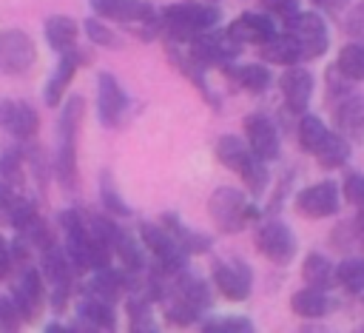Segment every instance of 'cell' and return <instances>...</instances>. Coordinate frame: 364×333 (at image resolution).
Instances as JSON below:
<instances>
[{
	"label": "cell",
	"mask_w": 364,
	"mask_h": 333,
	"mask_svg": "<svg viewBox=\"0 0 364 333\" xmlns=\"http://www.w3.org/2000/svg\"><path fill=\"white\" fill-rule=\"evenodd\" d=\"M85 111V100L68 97L63 105L60 122H57V154H54V176L65 191L77 188V134H80V120Z\"/></svg>",
	"instance_id": "cell-1"
},
{
	"label": "cell",
	"mask_w": 364,
	"mask_h": 333,
	"mask_svg": "<svg viewBox=\"0 0 364 333\" xmlns=\"http://www.w3.org/2000/svg\"><path fill=\"white\" fill-rule=\"evenodd\" d=\"M222 11L216 6L208 3H193V0H182L173 3L168 9H162L159 14V26L162 31L173 40V43H188L191 37H196L199 31H208L219 23Z\"/></svg>",
	"instance_id": "cell-2"
},
{
	"label": "cell",
	"mask_w": 364,
	"mask_h": 333,
	"mask_svg": "<svg viewBox=\"0 0 364 333\" xmlns=\"http://www.w3.org/2000/svg\"><path fill=\"white\" fill-rule=\"evenodd\" d=\"M208 213L222 233H239L250 219L259 216V208L247 205L245 191L230 188V185H219L208 199Z\"/></svg>",
	"instance_id": "cell-3"
},
{
	"label": "cell",
	"mask_w": 364,
	"mask_h": 333,
	"mask_svg": "<svg viewBox=\"0 0 364 333\" xmlns=\"http://www.w3.org/2000/svg\"><path fill=\"white\" fill-rule=\"evenodd\" d=\"M284 31H290L296 37L301 60H318L330 46V31L318 11H296L284 23Z\"/></svg>",
	"instance_id": "cell-4"
},
{
	"label": "cell",
	"mask_w": 364,
	"mask_h": 333,
	"mask_svg": "<svg viewBox=\"0 0 364 333\" xmlns=\"http://www.w3.org/2000/svg\"><path fill=\"white\" fill-rule=\"evenodd\" d=\"M242 51V46L228 34V31H199L196 37L188 40V54L199 63V65H216L225 68L228 63L236 60V54Z\"/></svg>",
	"instance_id": "cell-5"
},
{
	"label": "cell",
	"mask_w": 364,
	"mask_h": 333,
	"mask_svg": "<svg viewBox=\"0 0 364 333\" xmlns=\"http://www.w3.org/2000/svg\"><path fill=\"white\" fill-rule=\"evenodd\" d=\"M139 242L151 250V256H154V265H159L165 273H176V270H182L185 268V250H182V245L168 233V228L165 225H154V222H142L139 225Z\"/></svg>",
	"instance_id": "cell-6"
},
{
	"label": "cell",
	"mask_w": 364,
	"mask_h": 333,
	"mask_svg": "<svg viewBox=\"0 0 364 333\" xmlns=\"http://www.w3.org/2000/svg\"><path fill=\"white\" fill-rule=\"evenodd\" d=\"M37 63V46L23 28L0 31V74L17 77L26 74Z\"/></svg>",
	"instance_id": "cell-7"
},
{
	"label": "cell",
	"mask_w": 364,
	"mask_h": 333,
	"mask_svg": "<svg viewBox=\"0 0 364 333\" xmlns=\"http://www.w3.org/2000/svg\"><path fill=\"white\" fill-rule=\"evenodd\" d=\"M253 242H256V250H259L264 259H270L273 265H290L293 256H296V250H299V242H296L290 225H284V222H279V219L264 222V225L256 231V239H253Z\"/></svg>",
	"instance_id": "cell-8"
},
{
	"label": "cell",
	"mask_w": 364,
	"mask_h": 333,
	"mask_svg": "<svg viewBox=\"0 0 364 333\" xmlns=\"http://www.w3.org/2000/svg\"><path fill=\"white\" fill-rule=\"evenodd\" d=\"M210 273H213L216 290H219L225 299H230V302H242V299H247L250 290H253V270H250V265H247L245 259H236V256H230V259H216Z\"/></svg>",
	"instance_id": "cell-9"
},
{
	"label": "cell",
	"mask_w": 364,
	"mask_h": 333,
	"mask_svg": "<svg viewBox=\"0 0 364 333\" xmlns=\"http://www.w3.org/2000/svg\"><path fill=\"white\" fill-rule=\"evenodd\" d=\"M296 211L307 219H324V216H333L338 213V205H341V188L333 182V179H324V182H316V185H307L296 194Z\"/></svg>",
	"instance_id": "cell-10"
},
{
	"label": "cell",
	"mask_w": 364,
	"mask_h": 333,
	"mask_svg": "<svg viewBox=\"0 0 364 333\" xmlns=\"http://www.w3.org/2000/svg\"><path fill=\"white\" fill-rule=\"evenodd\" d=\"M11 305L17 307L23 322H34L43 313V302H46V285H43V273L34 268H26L23 276L14 282L11 287Z\"/></svg>",
	"instance_id": "cell-11"
},
{
	"label": "cell",
	"mask_w": 364,
	"mask_h": 333,
	"mask_svg": "<svg viewBox=\"0 0 364 333\" xmlns=\"http://www.w3.org/2000/svg\"><path fill=\"white\" fill-rule=\"evenodd\" d=\"M128 108V97L111 71L97 74V117L105 128H117Z\"/></svg>",
	"instance_id": "cell-12"
},
{
	"label": "cell",
	"mask_w": 364,
	"mask_h": 333,
	"mask_svg": "<svg viewBox=\"0 0 364 333\" xmlns=\"http://www.w3.org/2000/svg\"><path fill=\"white\" fill-rule=\"evenodd\" d=\"M0 128L9 131L17 139H31L40 128V117L37 111L26 102V100H0Z\"/></svg>",
	"instance_id": "cell-13"
},
{
	"label": "cell",
	"mask_w": 364,
	"mask_h": 333,
	"mask_svg": "<svg viewBox=\"0 0 364 333\" xmlns=\"http://www.w3.org/2000/svg\"><path fill=\"white\" fill-rule=\"evenodd\" d=\"M245 137H247V148L262 157L264 162L276 159L279 151H282V139H279V131L276 125L264 117V114H250L245 117Z\"/></svg>",
	"instance_id": "cell-14"
},
{
	"label": "cell",
	"mask_w": 364,
	"mask_h": 333,
	"mask_svg": "<svg viewBox=\"0 0 364 333\" xmlns=\"http://www.w3.org/2000/svg\"><path fill=\"white\" fill-rule=\"evenodd\" d=\"M97 17L117 20V23H151L159 20L151 3L145 0H88Z\"/></svg>",
	"instance_id": "cell-15"
},
{
	"label": "cell",
	"mask_w": 364,
	"mask_h": 333,
	"mask_svg": "<svg viewBox=\"0 0 364 333\" xmlns=\"http://www.w3.org/2000/svg\"><path fill=\"white\" fill-rule=\"evenodd\" d=\"M225 31H228L239 46H245V43L262 46V43L270 40L279 28H276V23H273V14H267V11H245V14H239Z\"/></svg>",
	"instance_id": "cell-16"
},
{
	"label": "cell",
	"mask_w": 364,
	"mask_h": 333,
	"mask_svg": "<svg viewBox=\"0 0 364 333\" xmlns=\"http://www.w3.org/2000/svg\"><path fill=\"white\" fill-rule=\"evenodd\" d=\"M88 57H85V51H80L77 46L74 48H68V51H60V57H57V65H54V71H51V77H48V83H46V88H43V100H46V105H57L60 102V97H63V91L68 88V83H71V77H74V71L85 63Z\"/></svg>",
	"instance_id": "cell-17"
},
{
	"label": "cell",
	"mask_w": 364,
	"mask_h": 333,
	"mask_svg": "<svg viewBox=\"0 0 364 333\" xmlns=\"http://www.w3.org/2000/svg\"><path fill=\"white\" fill-rule=\"evenodd\" d=\"M313 74L301 65H287L284 74H282V94H284V105L293 111V114H304L307 105H310V97H313Z\"/></svg>",
	"instance_id": "cell-18"
},
{
	"label": "cell",
	"mask_w": 364,
	"mask_h": 333,
	"mask_svg": "<svg viewBox=\"0 0 364 333\" xmlns=\"http://www.w3.org/2000/svg\"><path fill=\"white\" fill-rule=\"evenodd\" d=\"M336 122L341 137L361 145L364 142V94H344L336 100Z\"/></svg>",
	"instance_id": "cell-19"
},
{
	"label": "cell",
	"mask_w": 364,
	"mask_h": 333,
	"mask_svg": "<svg viewBox=\"0 0 364 333\" xmlns=\"http://www.w3.org/2000/svg\"><path fill=\"white\" fill-rule=\"evenodd\" d=\"M77 316L85 324V330H114V324H117L114 302H105V299L91 296V293H80Z\"/></svg>",
	"instance_id": "cell-20"
},
{
	"label": "cell",
	"mask_w": 364,
	"mask_h": 333,
	"mask_svg": "<svg viewBox=\"0 0 364 333\" xmlns=\"http://www.w3.org/2000/svg\"><path fill=\"white\" fill-rule=\"evenodd\" d=\"M168 290L176 293V296H182L185 302L196 305L199 310H205V307L210 305V285H208L202 276H196V273H191V270H185V268L176 270V273H171Z\"/></svg>",
	"instance_id": "cell-21"
},
{
	"label": "cell",
	"mask_w": 364,
	"mask_h": 333,
	"mask_svg": "<svg viewBox=\"0 0 364 333\" xmlns=\"http://www.w3.org/2000/svg\"><path fill=\"white\" fill-rule=\"evenodd\" d=\"M259 54H262V60H267L273 65H284V68L287 65H296L301 60L299 43H296V37L290 31H276L270 40H264L259 46Z\"/></svg>",
	"instance_id": "cell-22"
},
{
	"label": "cell",
	"mask_w": 364,
	"mask_h": 333,
	"mask_svg": "<svg viewBox=\"0 0 364 333\" xmlns=\"http://www.w3.org/2000/svg\"><path fill=\"white\" fill-rule=\"evenodd\" d=\"M125 287H128V273L111 270V265H108V268H100V270L80 287V293H91V296H100V299H105V302H117Z\"/></svg>",
	"instance_id": "cell-23"
},
{
	"label": "cell",
	"mask_w": 364,
	"mask_h": 333,
	"mask_svg": "<svg viewBox=\"0 0 364 333\" xmlns=\"http://www.w3.org/2000/svg\"><path fill=\"white\" fill-rule=\"evenodd\" d=\"M290 307H293V313L301 316V319H321V316H327V313L333 310V302L327 299L324 290L307 285V287H301V290H296V293L290 296Z\"/></svg>",
	"instance_id": "cell-24"
},
{
	"label": "cell",
	"mask_w": 364,
	"mask_h": 333,
	"mask_svg": "<svg viewBox=\"0 0 364 333\" xmlns=\"http://www.w3.org/2000/svg\"><path fill=\"white\" fill-rule=\"evenodd\" d=\"M43 31H46V43L60 54V51H68V48L77 46L80 26L65 14H51V17H46Z\"/></svg>",
	"instance_id": "cell-25"
},
{
	"label": "cell",
	"mask_w": 364,
	"mask_h": 333,
	"mask_svg": "<svg viewBox=\"0 0 364 333\" xmlns=\"http://www.w3.org/2000/svg\"><path fill=\"white\" fill-rule=\"evenodd\" d=\"M239 88H245V91H250V94H262V91H267V85H270V71L262 65V63H245V65H225L222 68Z\"/></svg>",
	"instance_id": "cell-26"
},
{
	"label": "cell",
	"mask_w": 364,
	"mask_h": 333,
	"mask_svg": "<svg viewBox=\"0 0 364 333\" xmlns=\"http://www.w3.org/2000/svg\"><path fill=\"white\" fill-rule=\"evenodd\" d=\"M162 225L168 228V233L182 245V250L185 253H208L210 250V236H205V233H196V231H191V228H185V222L176 216V213H162Z\"/></svg>",
	"instance_id": "cell-27"
},
{
	"label": "cell",
	"mask_w": 364,
	"mask_h": 333,
	"mask_svg": "<svg viewBox=\"0 0 364 333\" xmlns=\"http://www.w3.org/2000/svg\"><path fill=\"white\" fill-rule=\"evenodd\" d=\"M301 276L310 287L327 290V287L336 285V265L324 253H307L304 262H301Z\"/></svg>",
	"instance_id": "cell-28"
},
{
	"label": "cell",
	"mask_w": 364,
	"mask_h": 333,
	"mask_svg": "<svg viewBox=\"0 0 364 333\" xmlns=\"http://www.w3.org/2000/svg\"><path fill=\"white\" fill-rule=\"evenodd\" d=\"M168 60H171V63H173V65H176V68L191 80V83H196V88L205 94V100H208L210 105H219V102H216V97L210 94L208 83H205V65H199L191 54H182V51L176 48V43H173V40L168 43Z\"/></svg>",
	"instance_id": "cell-29"
},
{
	"label": "cell",
	"mask_w": 364,
	"mask_h": 333,
	"mask_svg": "<svg viewBox=\"0 0 364 333\" xmlns=\"http://www.w3.org/2000/svg\"><path fill=\"white\" fill-rule=\"evenodd\" d=\"M250 148H247V142H242L239 137H233V134H225V137H219L216 139V159L225 165V168H230L233 174H239L242 171V165L250 159Z\"/></svg>",
	"instance_id": "cell-30"
},
{
	"label": "cell",
	"mask_w": 364,
	"mask_h": 333,
	"mask_svg": "<svg viewBox=\"0 0 364 333\" xmlns=\"http://www.w3.org/2000/svg\"><path fill=\"white\" fill-rule=\"evenodd\" d=\"M313 157L318 159L321 168H341V165L350 159V139L341 137V134H333V131H330Z\"/></svg>",
	"instance_id": "cell-31"
},
{
	"label": "cell",
	"mask_w": 364,
	"mask_h": 333,
	"mask_svg": "<svg viewBox=\"0 0 364 333\" xmlns=\"http://www.w3.org/2000/svg\"><path fill=\"white\" fill-rule=\"evenodd\" d=\"M336 71L350 80V83H364V43H347L341 51H338V60H336Z\"/></svg>",
	"instance_id": "cell-32"
},
{
	"label": "cell",
	"mask_w": 364,
	"mask_h": 333,
	"mask_svg": "<svg viewBox=\"0 0 364 333\" xmlns=\"http://www.w3.org/2000/svg\"><path fill=\"white\" fill-rule=\"evenodd\" d=\"M111 248H114V253L122 259V265H125L128 273H139V270H145V253H142V248H139L128 233H122L119 228H114Z\"/></svg>",
	"instance_id": "cell-33"
},
{
	"label": "cell",
	"mask_w": 364,
	"mask_h": 333,
	"mask_svg": "<svg viewBox=\"0 0 364 333\" xmlns=\"http://www.w3.org/2000/svg\"><path fill=\"white\" fill-rule=\"evenodd\" d=\"M327 134H330V128L321 122V117L307 114V111L301 114V120H299V145H301V151L316 154Z\"/></svg>",
	"instance_id": "cell-34"
},
{
	"label": "cell",
	"mask_w": 364,
	"mask_h": 333,
	"mask_svg": "<svg viewBox=\"0 0 364 333\" xmlns=\"http://www.w3.org/2000/svg\"><path fill=\"white\" fill-rule=\"evenodd\" d=\"M336 282L347 293H361L364 290V256H347L336 265Z\"/></svg>",
	"instance_id": "cell-35"
},
{
	"label": "cell",
	"mask_w": 364,
	"mask_h": 333,
	"mask_svg": "<svg viewBox=\"0 0 364 333\" xmlns=\"http://www.w3.org/2000/svg\"><path fill=\"white\" fill-rule=\"evenodd\" d=\"M239 176H242L245 188H247L253 196H262V194L267 191V182H270V171H267V165H264V159H262V157L250 154V159L242 165Z\"/></svg>",
	"instance_id": "cell-36"
},
{
	"label": "cell",
	"mask_w": 364,
	"mask_h": 333,
	"mask_svg": "<svg viewBox=\"0 0 364 333\" xmlns=\"http://www.w3.org/2000/svg\"><path fill=\"white\" fill-rule=\"evenodd\" d=\"M165 316H168V322L171 324H191V322H196L199 319V307L196 305H191V302H185L182 296H176V293H171L168 287H165Z\"/></svg>",
	"instance_id": "cell-37"
},
{
	"label": "cell",
	"mask_w": 364,
	"mask_h": 333,
	"mask_svg": "<svg viewBox=\"0 0 364 333\" xmlns=\"http://www.w3.org/2000/svg\"><path fill=\"white\" fill-rule=\"evenodd\" d=\"M100 202H102V208H105L108 213H114V216H128V213H131V208L125 205V199H122L119 191H117V182H114V174H111V171H102V174H100Z\"/></svg>",
	"instance_id": "cell-38"
},
{
	"label": "cell",
	"mask_w": 364,
	"mask_h": 333,
	"mask_svg": "<svg viewBox=\"0 0 364 333\" xmlns=\"http://www.w3.org/2000/svg\"><path fill=\"white\" fill-rule=\"evenodd\" d=\"M0 179L14 185V188L23 185V148L6 145L0 151Z\"/></svg>",
	"instance_id": "cell-39"
},
{
	"label": "cell",
	"mask_w": 364,
	"mask_h": 333,
	"mask_svg": "<svg viewBox=\"0 0 364 333\" xmlns=\"http://www.w3.org/2000/svg\"><path fill=\"white\" fill-rule=\"evenodd\" d=\"M205 333H250L253 322L247 316H213L202 322Z\"/></svg>",
	"instance_id": "cell-40"
},
{
	"label": "cell",
	"mask_w": 364,
	"mask_h": 333,
	"mask_svg": "<svg viewBox=\"0 0 364 333\" xmlns=\"http://www.w3.org/2000/svg\"><path fill=\"white\" fill-rule=\"evenodd\" d=\"M82 31H85V37H88L94 46H102V48H117V46H119V37H117L100 17H88V20L82 23Z\"/></svg>",
	"instance_id": "cell-41"
},
{
	"label": "cell",
	"mask_w": 364,
	"mask_h": 333,
	"mask_svg": "<svg viewBox=\"0 0 364 333\" xmlns=\"http://www.w3.org/2000/svg\"><path fill=\"white\" fill-rule=\"evenodd\" d=\"M37 216H40V213H37V205H34L31 199H26V196H20V194H17V199H14V205H11L9 225H11L14 231H23V228H28Z\"/></svg>",
	"instance_id": "cell-42"
},
{
	"label": "cell",
	"mask_w": 364,
	"mask_h": 333,
	"mask_svg": "<svg viewBox=\"0 0 364 333\" xmlns=\"http://www.w3.org/2000/svg\"><path fill=\"white\" fill-rule=\"evenodd\" d=\"M151 299L148 296H139V299H131L128 302V313H131V330H156L154 319H151Z\"/></svg>",
	"instance_id": "cell-43"
},
{
	"label": "cell",
	"mask_w": 364,
	"mask_h": 333,
	"mask_svg": "<svg viewBox=\"0 0 364 333\" xmlns=\"http://www.w3.org/2000/svg\"><path fill=\"white\" fill-rule=\"evenodd\" d=\"M341 191H344V199H347L350 205L364 208V174H358V171H347Z\"/></svg>",
	"instance_id": "cell-44"
},
{
	"label": "cell",
	"mask_w": 364,
	"mask_h": 333,
	"mask_svg": "<svg viewBox=\"0 0 364 333\" xmlns=\"http://www.w3.org/2000/svg\"><path fill=\"white\" fill-rule=\"evenodd\" d=\"M262 9L267 14H276V17H282L287 23L299 11V0H262Z\"/></svg>",
	"instance_id": "cell-45"
},
{
	"label": "cell",
	"mask_w": 364,
	"mask_h": 333,
	"mask_svg": "<svg viewBox=\"0 0 364 333\" xmlns=\"http://www.w3.org/2000/svg\"><path fill=\"white\" fill-rule=\"evenodd\" d=\"M14 199H17V188L0 179V225H9V216H11V205H14Z\"/></svg>",
	"instance_id": "cell-46"
},
{
	"label": "cell",
	"mask_w": 364,
	"mask_h": 333,
	"mask_svg": "<svg viewBox=\"0 0 364 333\" xmlns=\"http://www.w3.org/2000/svg\"><path fill=\"white\" fill-rule=\"evenodd\" d=\"M347 31H350L358 43H364V3L353 6L350 17H347Z\"/></svg>",
	"instance_id": "cell-47"
},
{
	"label": "cell",
	"mask_w": 364,
	"mask_h": 333,
	"mask_svg": "<svg viewBox=\"0 0 364 333\" xmlns=\"http://www.w3.org/2000/svg\"><path fill=\"white\" fill-rule=\"evenodd\" d=\"M11 248H9V242H6V236H0V282L11 273Z\"/></svg>",
	"instance_id": "cell-48"
},
{
	"label": "cell",
	"mask_w": 364,
	"mask_h": 333,
	"mask_svg": "<svg viewBox=\"0 0 364 333\" xmlns=\"http://www.w3.org/2000/svg\"><path fill=\"white\" fill-rule=\"evenodd\" d=\"M313 6H318V9H327V11H341L350 0H310Z\"/></svg>",
	"instance_id": "cell-49"
},
{
	"label": "cell",
	"mask_w": 364,
	"mask_h": 333,
	"mask_svg": "<svg viewBox=\"0 0 364 333\" xmlns=\"http://www.w3.org/2000/svg\"><path fill=\"white\" fill-rule=\"evenodd\" d=\"M361 213L355 216V233H358V242L364 245V208H358Z\"/></svg>",
	"instance_id": "cell-50"
},
{
	"label": "cell",
	"mask_w": 364,
	"mask_h": 333,
	"mask_svg": "<svg viewBox=\"0 0 364 333\" xmlns=\"http://www.w3.org/2000/svg\"><path fill=\"white\" fill-rule=\"evenodd\" d=\"M210 3H216V0H210Z\"/></svg>",
	"instance_id": "cell-51"
}]
</instances>
